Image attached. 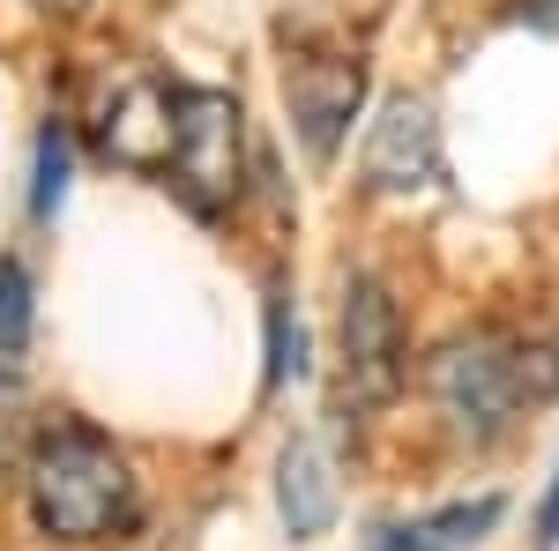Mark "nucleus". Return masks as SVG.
I'll use <instances>...</instances> for the list:
<instances>
[{"label": "nucleus", "instance_id": "obj_1", "mask_svg": "<svg viewBox=\"0 0 559 551\" xmlns=\"http://www.w3.org/2000/svg\"><path fill=\"white\" fill-rule=\"evenodd\" d=\"M31 514L45 537L97 544L120 537L134 522V477L112 440H97L90 424H52L31 447Z\"/></svg>", "mask_w": 559, "mask_h": 551}, {"label": "nucleus", "instance_id": "obj_2", "mask_svg": "<svg viewBox=\"0 0 559 551\" xmlns=\"http://www.w3.org/2000/svg\"><path fill=\"white\" fill-rule=\"evenodd\" d=\"M559 387V358L552 350H522L508 336H463L432 358V395L440 410L471 432H500L522 403Z\"/></svg>", "mask_w": 559, "mask_h": 551}, {"label": "nucleus", "instance_id": "obj_3", "mask_svg": "<svg viewBox=\"0 0 559 551\" xmlns=\"http://www.w3.org/2000/svg\"><path fill=\"white\" fill-rule=\"evenodd\" d=\"M173 179L202 216H216L239 194V105L224 89H179L173 120Z\"/></svg>", "mask_w": 559, "mask_h": 551}, {"label": "nucleus", "instance_id": "obj_4", "mask_svg": "<svg viewBox=\"0 0 559 551\" xmlns=\"http://www.w3.org/2000/svg\"><path fill=\"white\" fill-rule=\"evenodd\" d=\"M440 128H432V105L418 97H395L373 134H366V187L381 194H432L440 187Z\"/></svg>", "mask_w": 559, "mask_h": 551}, {"label": "nucleus", "instance_id": "obj_5", "mask_svg": "<svg viewBox=\"0 0 559 551\" xmlns=\"http://www.w3.org/2000/svg\"><path fill=\"white\" fill-rule=\"evenodd\" d=\"M403 373V321H395V298L366 276L344 298V381L358 403H381Z\"/></svg>", "mask_w": 559, "mask_h": 551}, {"label": "nucleus", "instance_id": "obj_6", "mask_svg": "<svg viewBox=\"0 0 559 551\" xmlns=\"http://www.w3.org/2000/svg\"><path fill=\"white\" fill-rule=\"evenodd\" d=\"M284 89H292V120H299L306 149H313V157H329V149H336V134H344V120L358 112L366 75H358V60H299Z\"/></svg>", "mask_w": 559, "mask_h": 551}, {"label": "nucleus", "instance_id": "obj_7", "mask_svg": "<svg viewBox=\"0 0 559 551\" xmlns=\"http://www.w3.org/2000/svg\"><path fill=\"white\" fill-rule=\"evenodd\" d=\"M173 120H179V89L142 75V83H128L112 97V112H105V149L134 171L165 165V157H173Z\"/></svg>", "mask_w": 559, "mask_h": 551}, {"label": "nucleus", "instance_id": "obj_8", "mask_svg": "<svg viewBox=\"0 0 559 551\" xmlns=\"http://www.w3.org/2000/svg\"><path fill=\"white\" fill-rule=\"evenodd\" d=\"M276 492H284V522H292V537H321V529H329V514H336V484H329V455H321L313 440L284 447Z\"/></svg>", "mask_w": 559, "mask_h": 551}, {"label": "nucleus", "instance_id": "obj_9", "mask_svg": "<svg viewBox=\"0 0 559 551\" xmlns=\"http://www.w3.org/2000/svg\"><path fill=\"white\" fill-rule=\"evenodd\" d=\"M500 522V500H463V507H440L426 522H395V529H373V551H463L477 544L485 529Z\"/></svg>", "mask_w": 559, "mask_h": 551}, {"label": "nucleus", "instance_id": "obj_10", "mask_svg": "<svg viewBox=\"0 0 559 551\" xmlns=\"http://www.w3.org/2000/svg\"><path fill=\"white\" fill-rule=\"evenodd\" d=\"M23 350H31V276L23 261H0V387L23 381Z\"/></svg>", "mask_w": 559, "mask_h": 551}, {"label": "nucleus", "instance_id": "obj_11", "mask_svg": "<svg viewBox=\"0 0 559 551\" xmlns=\"http://www.w3.org/2000/svg\"><path fill=\"white\" fill-rule=\"evenodd\" d=\"M60 194H68V134L45 128L38 134V194H31V209L52 216V209H60Z\"/></svg>", "mask_w": 559, "mask_h": 551}, {"label": "nucleus", "instance_id": "obj_12", "mask_svg": "<svg viewBox=\"0 0 559 551\" xmlns=\"http://www.w3.org/2000/svg\"><path fill=\"white\" fill-rule=\"evenodd\" d=\"M515 8L537 23V31H559V0H515Z\"/></svg>", "mask_w": 559, "mask_h": 551}, {"label": "nucleus", "instance_id": "obj_13", "mask_svg": "<svg viewBox=\"0 0 559 551\" xmlns=\"http://www.w3.org/2000/svg\"><path fill=\"white\" fill-rule=\"evenodd\" d=\"M545 544H559V484H552V500H545Z\"/></svg>", "mask_w": 559, "mask_h": 551}, {"label": "nucleus", "instance_id": "obj_14", "mask_svg": "<svg viewBox=\"0 0 559 551\" xmlns=\"http://www.w3.org/2000/svg\"><path fill=\"white\" fill-rule=\"evenodd\" d=\"M38 8H60V15H75V8H90V0H38Z\"/></svg>", "mask_w": 559, "mask_h": 551}]
</instances>
